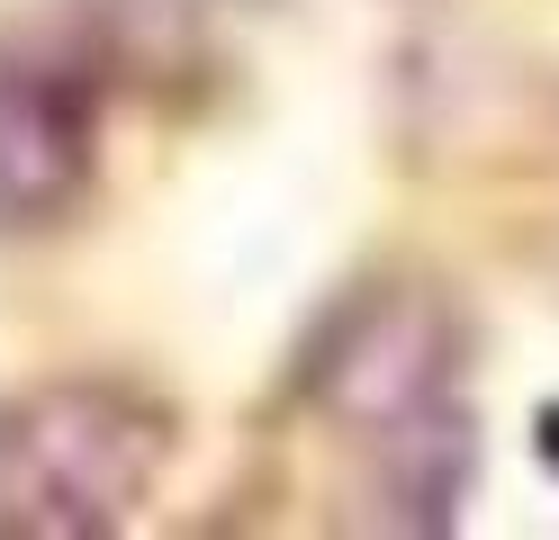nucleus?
Returning <instances> with one entry per match:
<instances>
[{"mask_svg": "<svg viewBox=\"0 0 559 540\" xmlns=\"http://www.w3.org/2000/svg\"><path fill=\"white\" fill-rule=\"evenodd\" d=\"M171 423L118 379H46L0 415V531L91 540L145 504Z\"/></svg>", "mask_w": 559, "mask_h": 540, "instance_id": "f257e3e1", "label": "nucleus"}, {"mask_svg": "<svg viewBox=\"0 0 559 540\" xmlns=\"http://www.w3.org/2000/svg\"><path fill=\"white\" fill-rule=\"evenodd\" d=\"M469 468H478V423L461 406H433L370 442V487L389 504V523H406V531H451Z\"/></svg>", "mask_w": 559, "mask_h": 540, "instance_id": "20e7f679", "label": "nucleus"}, {"mask_svg": "<svg viewBox=\"0 0 559 540\" xmlns=\"http://www.w3.org/2000/svg\"><path fill=\"white\" fill-rule=\"evenodd\" d=\"M451 387H461V315L406 279L353 288L307 343V406L334 415L353 442H379L433 406H461Z\"/></svg>", "mask_w": 559, "mask_h": 540, "instance_id": "f03ea898", "label": "nucleus"}, {"mask_svg": "<svg viewBox=\"0 0 559 540\" xmlns=\"http://www.w3.org/2000/svg\"><path fill=\"white\" fill-rule=\"evenodd\" d=\"M99 171L91 82L63 63H0V235L63 226Z\"/></svg>", "mask_w": 559, "mask_h": 540, "instance_id": "7ed1b4c3", "label": "nucleus"}, {"mask_svg": "<svg viewBox=\"0 0 559 540\" xmlns=\"http://www.w3.org/2000/svg\"><path fill=\"white\" fill-rule=\"evenodd\" d=\"M533 451L559 468V406H542V415H533Z\"/></svg>", "mask_w": 559, "mask_h": 540, "instance_id": "39448f33", "label": "nucleus"}]
</instances>
